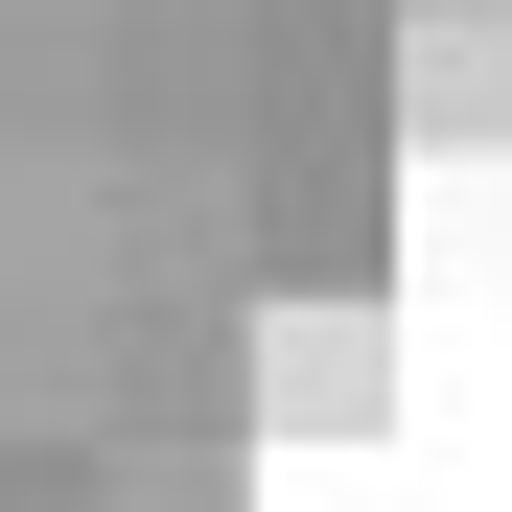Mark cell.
<instances>
[{
  "mask_svg": "<svg viewBox=\"0 0 512 512\" xmlns=\"http://www.w3.org/2000/svg\"><path fill=\"white\" fill-rule=\"evenodd\" d=\"M373 419H396V303L373 280L256 303V443H373Z\"/></svg>",
  "mask_w": 512,
  "mask_h": 512,
  "instance_id": "cell-1",
  "label": "cell"
},
{
  "mask_svg": "<svg viewBox=\"0 0 512 512\" xmlns=\"http://www.w3.org/2000/svg\"><path fill=\"white\" fill-rule=\"evenodd\" d=\"M373 94H396L419 163L512 140V0H373Z\"/></svg>",
  "mask_w": 512,
  "mask_h": 512,
  "instance_id": "cell-2",
  "label": "cell"
},
{
  "mask_svg": "<svg viewBox=\"0 0 512 512\" xmlns=\"http://www.w3.org/2000/svg\"><path fill=\"white\" fill-rule=\"evenodd\" d=\"M117 512H256V443H117Z\"/></svg>",
  "mask_w": 512,
  "mask_h": 512,
  "instance_id": "cell-3",
  "label": "cell"
}]
</instances>
